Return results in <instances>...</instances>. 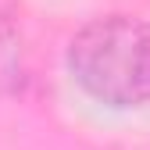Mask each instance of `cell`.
Masks as SVG:
<instances>
[{
  "instance_id": "obj_1",
  "label": "cell",
  "mask_w": 150,
  "mask_h": 150,
  "mask_svg": "<svg viewBox=\"0 0 150 150\" xmlns=\"http://www.w3.org/2000/svg\"><path fill=\"white\" fill-rule=\"evenodd\" d=\"M68 68L93 100L136 107L150 100V22L107 14L82 25L68 43Z\"/></svg>"
}]
</instances>
